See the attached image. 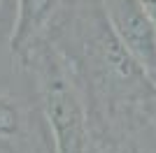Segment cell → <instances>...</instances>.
Here are the masks:
<instances>
[{
  "label": "cell",
  "instance_id": "cell-1",
  "mask_svg": "<svg viewBox=\"0 0 156 153\" xmlns=\"http://www.w3.org/2000/svg\"><path fill=\"white\" fill-rule=\"evenodd\" d=\"M44 37L58 46L77 76L91 125L147 118L156 86L112 28L103 0H65Z\"/></svg>",
  "mask_w": 156,
  "mask_h": 153
},
{
  "label": "cell",
  "instance_id": "cell-2",
  "mask_svg": "<svg viewBox=\"0 0 156 153\" xmlns=\"http://www.w3.org/2000/svg\"><path fill=\"white\" fill-rule=\"evenodd\" d=\"M16 65L33 79L35 102L47 123L54 153H91L89 104L58 46L42 37Z\"/></svg>",
  "mask_w": 156,
  "mask_h": 153
},
{
  "label": "cell",
  "instance_id": "cell-3",
  "mask_svg": "<svg viewBox=\"0 0 156 153\" xmlns=\"http://www.w3.org/2000/svg\"><path fill=\"white\" fill-rule=\"evenodd\" d=\"M0 148L5 153H54L35 100L0 93Z\"/></svg>",
  "mask_w": 156,
  "mask_h": 153
},
{
  "label": "cell",
  "instance_id": "cell-4",
  "mask_svg": "<svg viewBox=\"0 0 156 153\" xmlns=\"http://www.w3.org/2000/svg\"><path fill=\"white\" fill-rule=\"evenodd\" d=\"M112 28L156 86V28L140 0H103Z\"/></svg>",
  "mask_w": 156,
  "mask_h": 153
},
{
  "label": "cell",
  "instance_id": "cell-5",
  "mask_svg": "<svg viewBox=\"0 0 156 153\" xmlns=\"http://www.w3.org/2000/svg\"><path fill=\"white\" fill-rule=\"evenodd\" d=\"M91 153H156V127L144 116L91 125Z\"/></svg>",
  "mask_w": 156,
  "mask_h": 153
},
{
  "label": "cell",
  "instance_id": "cell-6",
  "mask_svg": "<svg viewBox=\"0 0 156 153\" xmlns=\"http://www.w3.org/2000/svg\"><path fill=\"white\" fill-rule=\"evenodd\" d=\"M65 0H14V19L9 30V51L19 60L37 39L47 35Z\"/></svg>",
  "mask_w": 156,
  "mask_h": 153
},
{
  "label": "cell",
  "instance_id": "cell-7",
  "mask_svg": "<svg viewBox=\"0 0 156 153\" xmlns=\"http://www.w3.org/2000/svg\"><path fill=\"white\" fill-rule=\"evenodd\" d=\"M14 19V0H0V25Z\"/></svg>",
  "mask_w": 156,
  "mask_h": 153
},
{
  "label": "cell",
  "instance_id": "cell-8",
  "mask_svg": "<svg viewBox=\"0 0 156 153\" xmlns=\"http://www.w3.org/2000/svg\"><path fill=\"white\" fill-rule=\"evenodd\" d=\"M140 5H142V9L147 12V16L151 19V23L156 28V0H140Z\"/></svg>",
  "mask_w": 156,
  "mask_h": 153
},
{
  "label": "cell",
  "instance_id": "cell-9",
  "mask_svg": "<svg viewBox=\"0 0 156 153\" xmlns=\"http://www.w3.org/2000/svg\"><path fill=\"white\" fill-rule=\"evenodd\" d=\"M147 121H149V123H151V125H154V127H156V102H154V107H151V109H149V114H147Z\"/></svg>",
  "mask_w": 156,
  "mask_h": 153
}]
</instances>
